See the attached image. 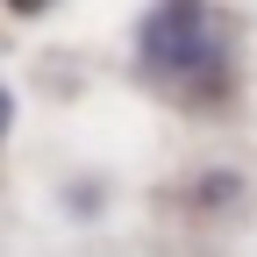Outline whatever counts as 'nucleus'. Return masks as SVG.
I'll list each match as a JSON object with an SVG mask.
<instances>
[{"label": "nucleus", "instance_id": "f03ea898", "mask_svg": "<svg viewBox=\"0 0 257 257\" xmlns=\"http://www.w3.org/2000/svg\"><path fill=\"white\" fill-rule=\"evenodd\" d=\"M8 121H15V100H8V93H0V136H8Z\"/></svg>", "mask_w": 257, "mask_h": 257}, {"label": "nucleus", "instance_id": "7ed1b4c3", "mask_svg": "<svg viewBox=\"0 0 257 257\" xmlns=\"http://www.w3.org/2000/svg\"><path fill=\"white\" fill-rule=\"evenodd\" d=\"M8 8H15V15H36V8H50V0H8Z\"/></svg>", "mask_w": 257, "mask_h": 257}, {"label": "nucleus", "instance_id": "f257e3e1", "mask_svg": "<svg viewBox=\"0 0 257 257\" xmlns=\"http://www.w3.org/2000/svg\"><path fill=\"white\" fill-rule=\"evenodd\" d=\"M143 72H157V79L221 72V36L207 22V0H165L143 22Z\"/></svg>", "mask_w": 257, "mask_h": 257}]
</instances>
